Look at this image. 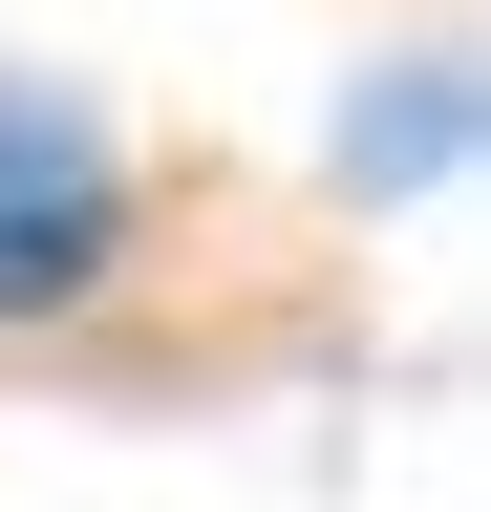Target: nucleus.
I'll return each instance as SVG.
<instances>
[{
	"instance_id": "1",
	"label": "nucleus",
	"mask_w": 491,
	"mask_h": 512,
	"mask_svg": "<svg viewBox=\"0 0 491 512\" xmlns=\"http://www.w3.org/2000/svg\"><path fill=\"white\" fill-rule=\"evenodd\" d=\"M107 256H129V171H107V128H86L65 86H22V64H0V320L86 299Z\"/></svg>"
}]
</instances>
